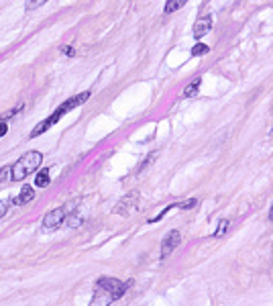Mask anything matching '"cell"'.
<instances>
[{
  "label": "cell",
  "instance_id": "1",
  "mask_svg": "<svg viewBox=\"0 0 273 306\" xmlns=\"http://www.w3.org/2000/svg\"><path fill=\"white\" fill-rule=\"evenodd\" d=\"M43 164V156L39 151H27L25 156H21L17 160L15 166H11V180H25L27 176H31L33 172H37Z\"/></svg>",
  "mask_w": 273,
  "mask_h": 306
},
{
  "label": "cell",
  "instance_id": "2",
  "mask_svg": "<svg viewBox=\"0 0 273 306\" xmlns=\"http://www.w3.org/2000/svg\"><path fill=\"white\" fill-rule=\"evenodd\" d=\"M76 206H78V200L68 202L66 206H59V208L47 212V214H45V219H43V229L51 231V229H57L59 225H64L66 217H68V214H72V210H74Z\"/></svg>",
  "mask_w": 273,
  "mask_h": 306
},
{
  "label": "cell",
  "instance_id": "3",
  "mask_svg": "<svg viewBox=\"0 0 273 306\" xmlns=\"http://www.w3.org/2000/svg\"><path fill=\"white\" fill-rule=\"evenodd\" d=\"M139 192H129L123 200H120L116 206H114V210L112 212H116V214H123V217H129L131 212H135L137 210V206H139Z\"/></svg>",
  "mask_w": 273,
  "mask_h": 306
},
{
  "label": "cell",
  "instance_id": "4",
  "mask_svg": "<svg viewBox=\"0 0 273 306\" xmlns=\"http://www.w3.org/2000/svg\"><path fill=\"white\" fill-rule=\"evenodd\" d=\"M96 286H100V288L112 292L114 298L118 300V298H123V296H125V292H127V288H129V282L123 284V282H118L116 278H100V280L96 282Z\"/></svg>",
  "mask_w": 273,
  "mask_h": 306
},
{
  "label": "cell",
  "instance_id": "5",
  "mask_svg": "<svg viewBox=\"0 0 273 306\" xmlns=\"http://www.w3.org/2000/svg\"><path fill=\"white\" fill-rule=\"evenodd\" d=\"M179 243H181V233H179L177 229L169 231V233L165 235L163 243H161V259H167V257L175 251V247H177Z\"/></svg>",
  "mask_w": 273,
  "mask_h": 306
},
{
  "label": "cell",
  "instance_id": "6",
  "mask_svg": "<svg viewBox=\"0 0 273 306\" xmlns=\"http://www.w3.org/2000/svg\"><path fill=\"white\" fill-rule=\"evenodd\" d=\"M88 98H90V92H82V94H78V96H72L70 100H66L64 104H59V106H57L55 114H57L59 118H62V116H64V114H68L70 110H74V108H78L80 104H84Z\"/></svg>",
  "mask_w": 273,
  "mask_h": 306
},
{
  "label": "cell",
  "instance_id": "7",
  "mask_svg": "<svg viewBox=\"0 0 273 306\" xmlns=\"http://www.w3.org/2000/svg\"><path fill=\"white\" fill-rule=\"evenodd\" d=\"M114 300H116V298H114L112 292H108V290L96 286V292H94V296H92V302H90L88 306H110Z\"/></svg>",
  "mask_w": 273,
  "mask_h": 306
},
{
  "label": "cell",
  "instance_id": "8",
  "mask_svg": "<svg viewBox=\"0 0 273 306\" xmlns=\"http://www.w3.org/2000/svg\"><path fill=\"white\" fill-rule=\"evenodd\" d=\"M210 29H212V17L204 15V17L198 19L196 25H194V37H196V39H202L204 35L210 33Z\"/></svg>",
  "mask_w": 273,
  "mask_h": 306
},
{
  "label": "cell",
  "instance_id": "9",
  "mask_svg": "<svg viewBox=\"0 0 273 306\" xmlns=\"http://www.w3.org/2000/svg\"><path fill=\"white\" fill-rule=\"evenodd\" d=\"M33 198H35V190H33V186H29V184H25V186L21 188V192H19V196L13 198V204H15V206H23V204H27V202H31Z\"/></svg>",
  "mask_w": 273,
  "mask_h": 306
},
{
  "label": "cell",
  "instance_id": "10",
  "mask_svg": "<svg viewBox=\"0 0 273 306\" xmlns=\"http://www.w3.org/2000/svg\"><path fill=\"white\" fill-rule=\"evenodd\" d=\"M200 84H202V80H200V78H194V80L184 88V98H194V96L198 94V90H200Z\"/></svg>",
  "mask_w": 273,
  "mask_h": 306
},
{
  "label": "cell",
  "instance_id": "11",
  "mask_svg": "<svg viewBox=\"0 0 273 306\" xmlns=\"http://www.w3.org/2000/svg\"><path fill=\"white\" fill-rule=\"evenodd\" d=\"M188 3H190V0H167L163 13H165V15H173L175 11H179L181 7H186Z\"/></svg>",
  "mask_w": 273,
  "mask_h": 306
},
{
  "label": "cell",
  "instance_id": "12",
  "mask_svg": "<svg viewBox=\"0 0 273 306\" xmlns=\"http://www.w3.org/2000/svg\"><path fill=\"white\" fill-rule=\"evenodd\" d=\"M49 182H51V180H49V170H41V172L37 174V178H35V186H37V188H45Z\"/></svg>",
  "mask_w": 273,
  "mask_h": 306
},
{
  "label": "cell",
  "instance_id": "13",
  "mask_svg": "<svg viewBox=\"0 0 273 306\" xmlns=\"http://www.w3.org/2000/svg\"><path fill=\"white\" fill-rule=\"evenodd\" d=\"M228 227H230V221H228V219H222V221L218 223V229L214 231V237H222V235L228 231Z\"/></svg>",
  "mask_w": 273,
  "mask_h": 306
},
{
  "label": "cell",
  "instance_id": "14",
  "mask_svg": "<svg viewBox=\"0 0 273 306\" xmlns=\"http://www.w3.org/2000/svg\"><path fill=\"white\" fill-rule=\"evenodd\" d=\"M208 51H210V47L204 45V43H198V45L192 47V55H196V57H198V55H206Z\"/></svg>",
  "mask_w": 273,
  "mask_h": 306
},
{
  "label": "cell",
  "instance_id": "15",
  "mask_svg": "<svg viewBox=\"0 0 273 306\" xmlns=\"http://www.w3.org/2000/svg\"><path fill=\"white\" fill-rule=\"evenodd\" d=\"M47 3V0H27V5H25V9L27 11H35V9H39V7H43Z\"/></svg>",
  "mask_w": 273,
  "mask_h": 306
},
{
  "label": "cell",
  "instance_id": "16",
  "mask_svg": "<svg viewBox=\"0 0 273 306\" xmlns=\"http://www.w3.org/2000/svg\"><path fill=\"white\" fill-rule=\"evenodd\" d=\"M11 206H13V198H9V200H0V219H3L5 214L9 212Z\"/></svg>",
  "mask_w": 273,
  "mask_h": 306
},
{
  "label": "cell",
  "instance_id": "17",
  "mask_svg": "<svg viewBox=\"0 0 273 306\" xmlns=\"http://www.w3.org/2000/svg\"><path fill=\"white\" fill-rule=\"evenodd\" d=\"M198 204V200L196 198H192V200H188V202H181V204H175L177 208H181V210H190V208H194Z\"/></svg>",
  "mask_w": 273,
  "mask_h": 306
},
{
  "label": "cell",
  "instance_id": "18",
  "mask_svg": "<svg viewBox=\"0 0 273 306\" xmlns=\"http://www.w3.org/2000/svg\"><path fill=\"white\" fill-rule=\"evenodd\" d=\"M9 133V127H7V120H3L0 122V137H5Z\"/></svg>",
  "mask_w": 273,
  "mask_h": 306
},
{
  "label": "cell",
  "instance_id": "19",
  "mask_svg": "<svg viewBox=\"0 0 273 306\" xmlns=\"http://www.w3.org/2000/svg\"><path fill=\"white\" fill-rule=\"evenodd\" d=\"M62 51H64V53H68V55H76L74 47H70V45H68V47H62Z\"/></svg>",
  "mask_w": 273,
  "mask_h": 306
},
{
  "label": "cell",
  "instance_id": "20",
  "mask_svg": "<svg viewBox=\"0 0 273 306\" xmlns=\"http://www.w3.org/2000/svg\"><path fill=\"white\" fill-rule=\"evenodd\" d=\"M269 221H273V206H271V210H269Z\"/></svg>",
  "mask_w": 273,
  "mask_h": 306
}]
</instances>
